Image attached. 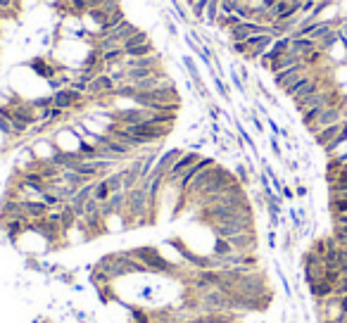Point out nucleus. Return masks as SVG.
I'll return each instance as SVG.
<instances>
[{
    "label": "nucleus",
    "mask_w": 347,
    "mask_h": 323,
    "mask_svg": "<svg viewBox=\"0 0 347 323\" xmlns=\"http://www.w3.org/2000/svg\"><path fill=\"white\" fill-rule=\"evenodd\" d=\"M0 19H2V14H0Z\"/></svg>",
    "instance_id": "412c9836"
},
{
    "label": "nucleus",
    "mask_w": 347,
    "mask_h": 323,
    "mask_svg": "<svg viewBox=\"0 0 347 323\" xmlns=\"http://www.w3.org/2000/svg\"><path fill=\"white\" fill-rule=\"evenodd\" d=\"M340 129H343V121H340V124H333V126H326V129H321L319 133H314V143L319 145V147H326V145L340 133Z\"/></svg>",
    "instance_id": "0eeeda50"
},
{
    "label": "nucleus",
    "mask_w": 347,
    "mask_h": 323,
    "mask_svg": "<svg viewBox=\"0 0 347 323\" xmlns=\"http://www.w3.org/2000/svg\"><path fill=\"white\" fill-rule=\"evenodd\" d=\"M181 155H183V147H171V150H167V152H159L157 164H155V169H152V174H157V176H167Z\"/></svg>",
    "instance_id": "20e7f679"
},
{
    "label": "nucleus",
    "mask_w": 347,
    "mask_h": 323,
    "mask_svg": "<svg viewBox=\"0 0 347 323\" xmlns=\"http://www.w3.org/2000/svg\"><path fill=\"white\" fill-rule=\"evenodd\" d=\"M309 195V188H307V183H302V181H297V185H295V197H299V200H304Z\"/></svg>",
    "instance_id": "6ab92c4d"
},
{
    "label": "nucleus",
    "mask_w": 347,
    "mask_h": 323,
    "mask_svg": "<svg viewBox=\"0 0 347 323\" xmlns=\"http://www.w3.org/2000/svg\"><path fill=\"white\" fill-rule=\"evenodd\" d=\"M219 2H221V0H209V5H207V12H204V26H207V29L214 26L216 19H219V14H221Z\"/></svg>",
    "instance_id": "9b49d317"
},
{
    "label": "nucleus",
    "mask_w": 347,
    "mask_h": 323,
    "mask_svg": "<svg viewBox=\"0 0 347 323\" xmlns=\"http://www.w3.org/2000/svg\"><path fill=\"white\" fill-rule=\"evenodd\" d=\"M105 181H107V185H109V190H112V192L124 190V171H121V169H117V171L107 174V176H105Z\"/></svg>",
    "instance_id": "f8f14e48"
},
{
    "label": "nucleus",
    "mask_w": 347,
    "mask_h": 323,
    "mask_svg": "<svg viewBox=\"0 0 347 323\" xmlns=\"http://www.w3.org/2000/svg\"><path fill=\"white\" fill-rule=\"evenodd\" d=\"M207 5H209V0H195V2L191 5V17H193V22H195V24H198V22H202V24H204Z\"/></svg>",
    "instance_id": "ddd939ff"
},
{
    "label": "nucleus",
    "mask_w": 347,
    "mask_h": 323,
    "mask_svg": "<svg viewBox=\"0 0 347 323\" xmlns=\"http://www.w3.org/2000/svg\"><path fill=\"white\" fill-rule=\"evenodd\" d=\"M202 159V152H195V150H183V155L176 159V164L171 167V171L167 174V185H176L179 179L188 171V169L195 164V162H200Z\"/></svg>",
    "instance_id": "f03ea898"
},
{
    "label": "nucleus",
    "mask_w": 347,
    "mask_h": 323,
    "mask_svg": "<svg viewBox=\"0 0 347 323\" xmlns=\"http://www.w3.org/2000/svg\"><path fill=\"white\" fill-rule=\"evenodd\" d=\"M84 102H88L86 95H81L79 91H74L72 86H64V88H60V91L52 93V107H60V109H64V112H69V109H81Z\"/></svg>",
    "instance_id": "f257e3e1"
},
{
    "label": "nucleus",
    "mask_w": 347,
    "mask_h": 323,
    "mask_svg": "<svg viewBox=\"0 0 347 323\" xmlns=\"http://www.w3.org/2000/svg\"><path fill=\"white\" fill-rule=\"evenodd\" d=\"M316 48H319V46H316V41H311V38H307V36L293 38V36H290V50H293L295 55H299L302 60H307V57H309Z\"/></svg>",
    "instance_id": "39448f33"
},
{
    "label": "nucleus",
    "mask_w": 347,
    "mask_h": 323,
    "mask_svg": "<svg viewBox=\"0 0 347 323\" xmlns=\"http://www.w3.org/2000/svg\"><path fill=\"white\" fill-rule=\"evenodd\" d=\"M124 57H126V50L124 48H112V50H105V52H102V62H105V64L121 62Z\"/></svg>",
    "instance_id": "dca6fc26"
},
{
    "label": "nucleus",
    "mask_w": 347,
    "mask_h": 323,
    "mask_svg": "<svg viewBox=\"0 0 347 323\" xmlns=\"http://www.w3.org/2000/svg\"><path fill=\"white\" fill-rule=\"evenodd\" d=\"M109 195H112V190H109L107 181H105V179H98L96 181V190H93V197H96L98 202H105Z\"/></svg>",
    "instance_id": "2eb2a0df"
},
{
    "label": "nucleus",
    "mask_w": 347,
    "mask_h": 323,
    "mask_svg": "<svg viewBox=\"0 0 347 323\" xmlns=\"http://www.w3.org/2000/svg\"><path fill=\"white\" fill-rule=\"evenodd\" d=\"M171 2V10H174V14H176V19H179L181 24H188V26H195V22H193V17L188 14V10H186V5L181 2V0H169Z\"/></svg>",
    "instance_id": "1a4fd4ad"
},
{
    "label": "nucleus",
    "mask_w": 347,
    "mask_h": 323,
    "mask_svg": "<svg viewBox=\"0 0 347 323\" xmlns=\"http://www.w3.org/2000/svg\"><path fill=\"white\" fill-rule=\"evenodd\" d=\"M240 22H243V19H240L238 14H219V19H216V29H219V31H224V34H228V31H231V29H233V26L236 24H240Z\"/></svg>",
    "instance_id": "9d476101"
},
{
    "label": "nucleus",
    "mask_w": 347,
    "mask_h": 323,
    "mask_svg": "<svg viewBox=\"0 0 347 323\" xmlns=\"http://www.w3.org/2000/svg\"><path fill=\"white\" fill-rule=\"evenodd\" d=\"M143 43H150V34L143 31V29H138V31L124 43V50H131V48H136V46H143Z\"/></svg>",
    "instance_id": "4468645a"
},
{
    "label": "nucleus",
    "mask_w": 347,
    "mask_h": 323,
    "mask_svg": "<svg viewBox=\"0 0 347 323\" xmlns=\"http://www.w3.org/2000/svg\"><path fill=\"white\" fill-rule=\"evenodd\" d=\"M299 62H304L299 55H295L293 50L288 48L283 55H278L274 62H271V67H269V72L271 74H278V72H283V69H288V67H295V64H299Z\"/></svg>",
    "instance_id": "423d86ee"
},
{
    "label": "nucleus",
    "mask_w": 347,
    "mask_h": 323,
    "mask_svg": "<svg viewBox=\"0 0 347 323\" xmlns=\"http://www.w3.org/2000/svg\"><path fill=\"white\" fill-rule=\"evenodd\" d=\"M311 67L307 64V62H299V64H295V67H288V69H283V72L274 74V84L281 88V91H286V88H290V86L297 81L299 76H304V74H309Z\"/></svg>",
    "instance_id": "7ed1b4c3"
},
{
    "label": "nucleus",
    "mask_w": 347,
    "mask_h": 323,
    "mask_svg": "<svg viewBox=\"0 0 347 323\" xmlns=\"http://www.w3.org/2000/svg\"><path fill=\"white\" fill-rule=\"evenodd\" d=\"M333 295H338V297H343V295H347V274L340 276V280L335 283L333 287Z\"/></svg>",
    "instance_id": "a211bd4d"
},
{
    "label": "nucleus",
    "mask_w": 347,
    "mask_h": 323,
    "mask_svg": "<svg viewBox=\"0 0 347 323\" xmlns=\"http://www.w3.org/2000/svg\"><path fill=\"white\" fill-rule=\"evenodd\" d=\"M309 287V295L314 299H326V297H331L333 295V283H328V280H319V283H311Z\"/></svg>",
    "instance_id": "6e6552de"
},
{
    "label": "nucleus",
    "mask_w": 347,
    "mask_h": 323,
    "mask_svg": "<svg viewBox=\"0 0 347 323\" xmlns=\"http://www.w3.org/2000/svg\"><path fill=\"white\" fill-rule=\"evenodd\" d=\"M152 52H155L152 41H150V43H143V46H136V48H131V50H126L129 57H148V55H152Z\"/></svg>",
    "instance_id": "f3484780"
},
{
    "label": "nucleus",
    "mask_w": 347,
    "mask_h": 323,
    "mask_svg": "<svg viewBox=\"0 0 347 323\" xmlns=\"http://www.w3.org/2000/svg\"><path fill=\"white\" fill-rule=\"evenodd\" d=\"M281 197H283V200H295V188H290L288 183H283V188H281Z\"/></svg>",
    "instance_id": "aec40b11"
}]
</instances>
